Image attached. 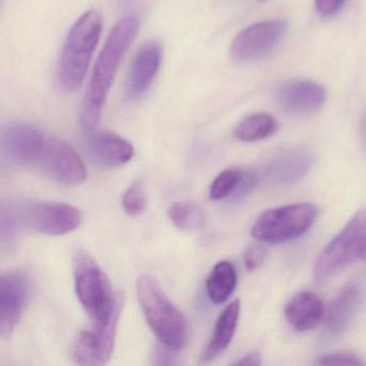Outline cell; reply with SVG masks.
<instances>
[{"instance_id":"obj_21","label":"cell","mask_w":366,"mask_h":366,"mask_svg":"<svg viewBox=\"0 0 366 366\" xmlns=\"http://www.w3.org/2000/svg\"><path fill=\"white\" fill-rule=\"evenodd\" d=\"M168 216L177 228L196 230L203 224L202 211L192 202H177L168 209Z\"/></svg>"},{"instance_id":"obj_3","label":"cell","mask_w":366,"mask_h":366,"mask_svg":"<svg viewBox=\"0 0 366 366\" xmlns=\"http://www.w3.org/2000/svg\"><path fill=\"white\" fill-rule=\"evenodd\" d=\"M102 31V14L97 10L85 12L70 29L57 70V84L64 93H74L80 89Z\"/></svg>"},{"instance_id":"obj_13","label":"cell","mask_w":366,"mask_h":366,"mask_svg":"<svg viewBox=\"0 0 366 366\" xmlns=\"http://www.w3.org/2000/svg\"><path fill=\"white\" fill-rule=\"evenodd\" d=\"M162 59V49L158 42L149 41L141 46L130 67L126 87L129 99H138L149 91L159 71Z\"/></svg>"},{"instance_id":"obj_12","label":"cell","mask_w":366,"mask_h":366,"mask_svg":"<svg viewBox=\"0 0 366 366\" xmlns=\"http://www.w3.org/2000/svg\"><path fill=\"white\" fill-rule=\"evenodd\" d=\"M119 317L91 331H82L74 340L72 357L81 365H102L110 360L114 349Z\"/></svg>"},{"instance_id":"obj_15","label":"cell","mask_w":366,"mask_h":366,"mask_svg":"<svg viewBox=\"0 0 366 366\" xmlns=\"http://www.w3.org/2000/svg\"><path fill=\"white\" fill-rule=\"evenodd\" d=\"M363 299V290L357 282H350L340 289L325 312V330L332 337L340 335L349 327Z\"/></svg>"},{"instance_id":"obj_14","label":"cell","mask_w":366,"mask_h":366,"mask_svg":"<svg viewBox=\"0 0 366 366\" xmlns=\"http://www.w3.org/2000/svg\"><path fill=\"white\" fill-rule=\"evenodd\" d=\"M278 104L291 114L306 115L322 108L327 93L321 85L310 81H290L280 87Z\"/></svg>"},{"instance_id":"obj_25","label":"cell","mask_w":366,"mask_h":366,"mask_svg":"<svg viewBox=\"0 0 366 366\" xmlns=\"http://www.w3.org/2000/svg\"><path fill=\"white\" fill-rule=\"evenodd\" d=\"M317 365H365L361 357L349 352L327 353L315 361Z\"/></svg>"},{"instance_id":"obj_28","label":"cell","mask_w":366,"mask_h":366,"mask_svg":"<svg viewBox=\"0 0 366 366\" xmlns=\"http://www.w3.org/2000/svg\"><path fill=\"white\" fill-rule=\"evenodd\" d=\"M233 365H260L261 355L258 351L247 353V355L242 357L237 361L233 362Z\"/></svg>"},{"instance_id":"obj_29","label":"cell","mask_w":366,"mask_h":366,"mask_svg":"<svg viewBox=\"0 0 366 366\" xmlns=\"http://www.w3.org/2000/svg\"><path fill=\"white\" fill-rule=\"evenodd\" d=\"M362 137H363L364 144L366 147V117L364 119L363 124H362Z\"/></svg>"},{"instance_id":"obj_26","label":"cell","mask_w":366,"mask_h":366,"mask_svg":"<svg viewBox=\"0 0 366 366\" xmlns=\"http://www.w3.org/2000/svg\"><path fill=\"white\" fill-rule=\"evenodd\" d=\"M261 244L250 245L244 254V265L248 272L256 271L264 263L267 258V248Z\"/></svg>"},{"instance_id":"obj_2","label":"cell","mask_w":366,"mask_h":366,"mask_svg":"<svg viewBox=\"0 0 366 366\" xmlns=\"http://www.w3.org/2000/svg\"><path fill=\"white\" fill-rule=\"evenodd\" d=\"M74 274L76 297L93 327H102L121 316L123 297L113 295L108 276L85 250L79 249L74 254Z\"/></svg>"},{"instance_id":"obj_4","label":"cell","mask_w":366,"mask_h":366,"mask_svg":"<svg viewBox=\"0 0 366 366\" xmlns=\"http://www.w3.org/2000/svg\"><path fill=\"white\" fill-rule=\"evenodd\" d=\"M137 295L145 319L158 340L171 350L187 344V321L183 312L167 297L154 276L142 274L137 280Z\"/></svg>"},{"instance_id":"obj_20","label":"cell","mask_w":366,"mask_h":366,"mask_svg":"<svg viewBox=\"0 0 366 366\" xmlns=\"http://www.w3.org/2000/svg\"><path fill=\"white\" fill-rule=\"evenodd\" d=\"M278 129V123L267 113H254L245 117L235 128L237 140L245 143L258 142L273 136Z\"/></svg>"},{"instance_id":"obj_8","label":"cell","mask_w":366,"mask_h":366,"mask_svg":"<svg viewBox=\"0 0 366 366\" xmlns=\"http://www.w3.org/2000/svg\"><path fill=\"white\" fill-rule=\"evenodd\" d=\"M39 162L46 174L65 185H80L89 177L82 158L71 145L64 141L48 139Z\"/></svg>"},{"instance_id":"obj_9","label":"cell","mask_w":366,"mask_h":366,"mask_svg":"<svg viewBox=\"0 0 366 366\" xmlns=\"http://www.w3.org/2000/svg\"><path fill=\"white\" fill-rule=\"evenodd\" d=\"M24 217L34 230L55 237L76 230L82 222L80 209L59 202L35 203L26 209Z\"/></svg>"},{"instance_id":"obj_10","label":"cell","mask_w":366,"mask_h":366,"mask_svg":"<svg viewBox=\"0 0 366 366\" xmlns=\"http://www.w3.org/2000/svg\"><path fill=\"white\" fill-rule=\"evenodd\" d=\"M48 139L34 126L14 123L1 132V149L6 157L22 166L40 162Z\"/></svg>"},{"instance_id":"obj_6","label":"cell","mask_w":366,"mask_h":366,"mask_svg":"<svg viewBox=\"0 0 366 366\" xmlns=\"http://www.w3.org/2000/svg\"><path fill=\"white\" fill-rule=\"evenodd\" d=\"M318 209L310 203H295L261 213L252 227V237L259 243L278 244L292 241L310 230Z\"/></svg>"},{"instance_id":"obj_24","label":"cell","mask_w":366,"mask_h":366,"mask_svg":"<svg viewBox=\"0 0 366 366\" xmlns=\"http://www.w3.org/2000/svg\"><path fill=\"white\" fill-rule=\"evenodd\" d=\"M124 211L132 217H138L147 209V197L145 194L144 184L141 179L134 181L126 190L123 196Z\"/></svg>"},{"instance_id":"obj_1","label":"cell","mask_w":366,"mask_h":366,"mask_svg":"<svg viewBox=\"0 0 366 366\" xmlns=\"http://www.w3.org/2000/svg\"><path fill=\"white\" fill-rule=\"evenodd\" d=\"M139 29L138 16H128L119 21L109 34L83 100L81 123L87 132L97 126L122 59L139 33Z\"/></svg>"},{"instance_id":"obj_19","label":"cell","mask_w":366,"mask_h":366,"mask_svg":"<svg viewBox=\"0 0 366 366\" xmlns=\"http://www.w3.org/2000/svg\"><path fill=\"white\" fill-rule=\"evenodd\" d=\"M237 273L234 265L229 261H219L214 265L207 280V292L214 304H222L234 291Z\"/></svg>"},{"instance_id":"obj_5","label":"cell","mask_w":366,"mask_h":366,"mask_svg":"<svg viewBox=\"0 0 366 366\" xmlns=\"http://www.w3.org/2000/svg\"><path fill=\"white\" fill-rule=\"evenodd\" d=\"M360 259H366V207L359 209L319 254L315 282L325 284Z\"/></svg>"},{"instance_id":"obj_7","label":"cell","mask_w":366,"mask_h":366,"mask_svg":"<svg viewBox=\"0 0 366 366\" xmlns=\"http://www.w3.org/2000/svg\"><path fill=\"white\" fill-rule=\"evenodd\" d=\"M287 31L284 20L264 21L250 25L241 31L231 44V56L234 61H247L271 52Z\"/></svg>"},{"instance_id":"obj_18","label":"cell","mask_w":366,"mask_h":366,"mask_svg":"<svg viewBox=\"0 0 366 366\" xmlns=\"http://www.w3.org/2000/svg\"><path fill=\"white\" fill-rule=\"evenodd\" d=\"M241 312V301L231 302L218 317L213 333L203 351L201 361L209 362L216 359L220 353L228 348L234 337Z\"/></svg>"},{"instance_id":"obj_27","label":"cell","mask_w":366,"mask_h":366,"mask_svg":"<svg viewBox=\"0 0 366 366\" xmlns=\"http://www.w3.org/2000/svg\"><path fill=\"white\" fill-rule=\"evenodd\" d=\"M346 0H315V7L320 16H333L342 9Z\"/></svg>"},{"instance_id":"obj_23","label":"cell","mask_w":366,"mask_h":366,"mask_svg":"<svg viewBox=\"0 0 366 366\" xmlns=\"http://www.w3.org/2000/svg\"><path fill=\"white\" fill-rule=\"evenodd\" d=\"M244 172L239 169L229 168L216 177L209 187V198L214 201L222 200L237 192L243 181Z\"/></svg>"},{"instance_id":"obj_11","label":"cell","mask_w":366,"mask_h":366,"mask_svg":"<svg viewBox=\"0 0 366 366\" xmlns=\"http://www.w3.org/2000/svg\"><path fill=\"white\" fill-rule=\"evenodd\" d=\"M29 280L21 272H8L0 277V335L14 334L29 297Z\"/></svg>"},{"instance_id":"obj_22","label":"cell","mask_w":366,"mask_h":366,"mask_svg":"<svg viewBox=\"0 0 366 366\" xmlns=\"http://www.w3.org/2000/svg\"><path fill=\"white\" fill-rule=\"evenodd\" d=\"M310 159L306 154L299 151L289 152L282 155L277 162L274 169L276 179H291L299 177L303 174L304 171L310 166Z\"/></svg>"},{"instance_id":"obj_16","label":"cell","mask_w":366,"mask_h":366,"mask_svg":"<svg viewBox=\"0 0 366 366\" xmlns=\"http://www.w3.org/2000/svg\"><path fill=\"white\" fill-rule=\"evenodd\" d=\"M87 137L89 153L100 164L107 167H121L134 155L132 143L110 132H93Z\"/></svg>"},{"instance_id":"obj_17","label":"cell","mask_w":366,"mask_h":366,"mask_svg":"<svg viewBox=\"0 0 366 366\" xmlns=\"http://www.w3.org/2000/svg\"><path fill=\"white\" fill-rule=\"evenodd\" d=\"M325 316L322 301L310 291H301L293 295L285 307L287 322L297 332L315 329L320 325Z\"/></svg>"}]
</instances>
